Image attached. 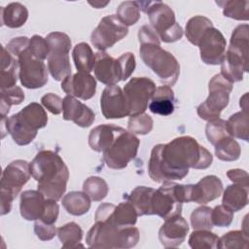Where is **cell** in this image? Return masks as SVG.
<instances>
[{"instance_id":"cell-46","label":"cell","mask_w":249,"mask_h":249,"mask_svg":"<svg viewBox=\"0 0 249 249\" xmlns=\"http://www.w3.org/2000/svg\"><path fill=\"white\" fill-rule=\"evenodd\" d=\"M117 66L121 81H125L131 76L135 69L136 61L134 54L129 52L123 53L117 58Z\"/></svg>"},{"instance_id":"cell-39","label":"cell","mask_w":249,"mask_h":249,"mask_svg":"<svg viewBox=\"0 0 249 249\" xmlns=\"http://www.w3.org/2000/svg\"><path fill=\"white\" fill-rule=\"evenodd\" d=\"M23 100H24V92L18 86L1 89V98H0L1 118L6 117L12 105H18Z\"/></svg>"},{"instance_id":"cell-50","label":"cell","mask_w":249,"mask_h":249,"mask_svg":"<svg viewBox=\"0 0 249 249\" xmlns=\"http://www.w3.org/2000/svg\"><path fill=\"white\" fill-rule=\"evenodd\" d=\"M42 105L53 115H59L63 111V99L54 93H47L41 98Z\"/></svg>"},{"instance_id":"cell-14","label":"cell","mask_w":249,"mask_h":249,"mask_svg":"<svg viewBox=\"0 0 249 249\" xmlns=\"http://www.w3.org/2000/svg\"><path fill=\"white\" fill-rule=\"evenodd\" d=\"M197 46L200 52V58L205 64H221L225 56L227 42L219 29L214 26L207 29Z\"/></svg>"},{"instance_id":"cell-55","label":"cell","mask_w":249,"mask_h":249,"mask_svg":"<svg viewBox=\"0 0 249 249\" xmlns=\"http://www.w3.org/2000/svg\"><path fill=\"white\" fill-rule=\"evenodd\" d=\"M0 202H1V205H0V208H1V215H6L8 214L11 209H12V203H13V200L16 198L12 194L6 192V191H3L1 190V193H0Z\"/></svg>"},{"instance_id":"cell-37","label":"cell","mask_w":249,"mask_h":249,"mask_svg":"<svg viewBox=\"0 0 249 249\" xmlns=\"http://www.w3.org/2000/svg\"><path fill=\"white\" fill-rule=\"evenodd\" d=\"M83 192L88 195L90 200L101 201L109 192V187L106 181L98 176H90L83 184Z\"/></svg>"},{"instance_id":"cell-57","label":"cell","mask_w":249,"mask_h":249,"mask_svg":"<svg viewBox=\"0 0 249 249\" xmlns=\"http://www.w3.org/2000/svg\"><path fill=\"white\" fill-rule=\"evenodd\" d=\"M89 4L93 6L94 8L96 9H99V8H103L105 7L107 4H109V1H106V2H100V1H93V2H90L89 1Z\"/></svg>"},{"instance_id":"cell-26","label":"cell","mask_w":249,"mask_h":249,"mask_svg":"<svg viewBox=\"0 0 249 249\" xmlns=\"http://www.w3.org/2000/svg\"><path fill=\"white\" fill-rule=\"evenodd\" d=\"M1 24L10 28L21 27L28 18L27 8L18 2H12L1 7Z\"/></svg>"},{"instance_id":"cell-18","label":"cell","mask_w":249,"mask_h":249,"mask_svg":"<svg viewBox=\"0 0 249 249\" xmlns=\"http://www.w3.org/2000/svg\"><path fill=\"white\" fill-rule=\"evenodd\" d=\"M61 89L67 95L88 100L95 94L96 81L90 74L77 72L61 82Z\"/></svg>"},{"instance_id":"cell-2","label":"cell","mask_w":249,"mask_h":249,"mask_svg":"<svg viewBox=\"0 0 249 249\" xmlns=\"http://www.w3.org/2000/svg\"><path fill=\"white\" fill-rule=\"evenodd\" d=\"M30 174L38 182L37 190L47 199L59 200L66 191L69 170L60 156L51 150L37 153L29 163Z\"/></svg>"},{"instance_id":"cell-53","label":"cell","mask_w":249,"mask_h":249,"mask_svg":"<svg viewBox=\"0 0 249 249\" xmlns=\"http://www.w3.org/2000/svg\"><path fill=\"white\" fill-rule=\"evenodd\" d=\"M59 213V206L55 200L47 199L46 201V208L44 214L40 220L44 221L48 224H54L57 220Z\"/></svg>"},{"instance_id":"cell-23","label":"cell","mask_w":249,"mask_h":249,"mask_svg":"<svg viewBox=\"0 0 249 249\" xmlns=\"http://www.w3.org/2000/svg\"><path fill=\"white\" fill-rule=\"evenodd\" d=\"M223 192V183L215 175H207L193 185V200L199 204L208 203L218 198Z\"/></svg>"},{"instance_id":"cell-4","label":"cell","mask_w":249,"mask_h":249,"mask_svg":"<svg viewBox=\"0 0 249 249\" xmlns=\"http://www.w3.org/2000/svg\"><path fill=\"white\" fill-rule=\"evenodd\" d=\"M48 115L37 102H32L18 113L6 119V130L20 146L28 145L37 136V131L47 125Z\"/></svg>"},{"instance_id":"cell-13","label":"cell","mask_w":249,"mask_h":249,"mask_svg":"<svg viewBox=\"0 0 249 249\" xmlns=\"http://www.w3.org/2000/svg\"><path fill=\"white\" fill-rule=\"evenodd\" d=\"M172 181L164 182L158 189L155 190L152 198V213L164 220L181 215L182 202L178 199Z\"/></svg>"},{"instance_id":"cell-17","label":"cell","mask_w":249,"mask_h":249,"mask_svg":"<svg viewBox=\"0 0 249 249\" xmlns=\"http://www.w3.org/2000/svg\"><path fill=\"white\" fill-rule=\"evenodd\" d=\"M189 232V225L181 216L176 215L165 220L159 231V239L165 248L180 246Z\"/></svg>"},{"instance_id":"cell-51","label":"cell","mask_w":249,"mask_h":249,"mask_svg":"<svg viewBox=\"0 0 249 249\" xmlns=\"http://www.w3.org/2000/svg\"><path fill=\"white\" fill-rule=\"evenodd\" d=\"M29 45V39L25 36L21 37H17L12 39L8 44H7V51L17 59L18 56L28 48Z\"/></svg>"},{"instance_id":"cell-36","label":"cell","mask_w":249,"mask_h":249,"mask_svg":"<svg viewBox=\"0 0 249 249\" xmlns=\"http://www.w3.org/2000/svg\"><path fill=\"white\" fill-rule=\"evenodd\" d=\"M216 4L223 9V14L227 18H231L236 20L248 19L249 1L243 0H227L216 1Z\"/></svg>"},{"instance_id":"cell-35","label":"cell","mask_w":249,"mask_h":249,"mask_svg":"<svg viewBox=\"0 0 249 249\" xmlns=\"http://www.w3.org/2000/svg\"><path fill=\"white\" fill-rule=\"evenodd\" d=\"M215 155L224 161H233L238 160L241 154V148L238 142L231 135L221 139L215 145Z\"/></svg>"},{"instance_id":"cell-22","label":"cell","mask_w":249,"mask_h":249,"mask_svg":"<svg viewBox=\"0 0 249 249\" xmlns=\"http://www.w3.org/2000/svg\"><path fill=\"white\" fill-rule=\"evenodd\" d=\"M93 71L95 78L104 85H117V83L121 81L118 72L117 59L104 51H99L95 53Z\"/></svg>"},{"instance_id":"cell-12","label":"cell","mask_w":249,"mask_h":249,"mask_svg":"<svg viewBox=\"0 0 249 249\" xmlns=\"http://www.w3.org/2000/svg\"><path fill=\"white\" fill-rule=\"evenodd\" d=\"M18 79L26 89H39L48 83V70L45 63L35 58L28 48L18 56Z\"/></svg>"},{"instance_id":"cell-20","label":"cell","mask_w":249,"mask_h":249,"mask_svg":"<svg viewBox=\"0 0 249 249\" xmlns=\"http://www.w3.org/2000/svg\"><path fill=\"white\" fill-rule=\"evenodd\" d=\"M63 119L74 122L78 126L89 127L93 124L95 114L74 96L66 95L63 98Z\"/></svg>"},{"instance_id":"cell-31","label":"cell","mask_w":249,"mask_h":249,"mask_svg":"<svg viewBox=\"0 0 249 249\" xmlns=\"http://www.w3.org/2000/svg\"><path fill=\"white\" fill-rule=\"evenodd\" d=\"M72 56L78 72L89 74L93 70L95 54L89 44L85 42L77 44L73 49Z\"/></svg>"},{"instance_id":"cell-25","label":"cell","mask_w":249,"mask_h":249,"mask_svg":"<svg viewBox=\"0 0 249 249\" xmlns=\"http://www.w3.org/2000/svg\"><path fill=\"white\" fill-rule=\"evenodd\" d=\"M149 110L156 115L168 116L174 112V92L168 86L156 89L149 103Z\"/></svg>"},{"instance_id":"cell-38","label":"cell","mask_w":249,"mask_h":249,"mask_svg":"<svg viewBox=\"0 0 249 249\" xmlns=\"http://www.w3.org/2000/svg\"><path fill=\"white\" fill-rule=\"evenodd\" d=\"M219 236L211 231H194L189 236V245L193 249H214L217 248Z\"/></svg>"},{"instance_id":"cell-29","label":"cell","mask_w":249,"mask_h":249,"mask_svg":"<svg viewBox=\"0 0 249 249\" xmlns=\"http://www.w3.org/2000/svg\"><path fill=\"white\" fill-rule=\"evenodd\" d=\"M222 202L233 212L241 210L248 203V187L238 184L228 186L224 191Z\"/></svg>"},{"instance_id":"cell-43","label":"cell","mask_w":249,"mask_h":249,"mask_svg":"<svg viewBox=\"0 0 249 249\" xmlns=\"http://www.w3.org/2000/svg\"><path fill=\"white\" fill-rule=\"evenodd\" d=\"M153 119L146 113L130 116L127 122L128 131L133 134L145 135L153 129Z\"/></svg>"},{"instance_id":"cell-52","label":"cell","mask_w":249,"mask_h":249,"mask_svg":"<svg viewBox=\"0 0 249 249\" xmlns=\"http://www.w3.org/2000/svg\"><path fill=\"white\" fill-rule=\"evenodd\" d=\"M138 40L140 45L141 44H159L160 45V40L156 33V31L153 29L151 25H143L138 30Z\"/></svg>"},{"instance_id":"cell-8","label":"cell","mask_w":249,"mask_h":249,"mask_svg":"<svg viewBox=\"0 0 249 249\" xmlns=\"http://www.w3.org/2000/svg\"><path fill=\"white\" fill-rule=\"evenodd\" d=\"M139 144V139L133 133L122 128L111 144L102 152L103 160L109 168L123 169L136 157Z\"/></svg>"},{"instance_id":"cell-15","label":"cell","mask_w":249,"mask_h":249,"mask_svg":"<svg viewBox=\"0 0 249 249\" xmlns=\"http://www.w3.org/2000/svg\"><path fill=\"white\" fill-rule=\"evenodd\" d=\"M29 163L23 160L10 162L3 170L0 187L1 190L12 194L15 197L30 178Z\"/></svg>"},{"instance_id":"cell-56","label":"cell","mask_w":249,"mask_h":249,"mask_svg":"<svg viewBox=\"0 0 249 249\" xmlns=\"http://www.w3.org/2000/svg\"><path fill=\"white\" fill-rule=\"evenodd\" d=\"M247 96L248 94L245 93L241 98H240V102L239 105L242 108V111H248V100H247Z\"/></svg>"},{"instance_id":"cell-21","label":"cell","mask_w":249,"mask_h":249,"mask_svg":"<svg viewBox=\"0 0 249 249\" xmlns=\"http://www.w3.org/2000/svg\"><path fill=\"white\" fill-rule=\"evenodd\" d=\"M47 198L38 190L24 191L20 195L19 211L23 219L36 221L42 218L46 208Z\"/></svg>"},{"instance_id":"cell-48","label":"cell","mask_w":249,"mask_h":249,"mask_svg":"<svg viewBox=\"0 0 249 249\" xmlns=\"http://www.w3.org/2000/svg\"><path fill=\"white\" fill-rule=\"evenodd\" d=\"M211 219L213 226L229 227L233 220V211L224 204L217 205L212 209Z\"/></svg>"},{"instance_id":"cell-10","label":"cell","mask_w":249,"mask_h":249,"mask_svg":"<svg viewBox=\"0 0 249 249\" xmlns=\"http://www.w3.org/2000/svg\"><path fill=\"white\" fill-rule=\"evenodd\" d=\"M154 81L147 77L131 78L124 88L128 116L142 114L148 107L149 101L156 91Z\"/></svg>"},{"instance_id":"cell-9","label":"cell","mask_w":249,"mask_h":249,"mask_svg":"<svg viewBox=\"0 0 249 249\" xmlns=\"http://www.w3.org/2000/svg\"><path fill=\"white\" fill-rule=\"evenodd\" d=\"M208 90V97L196 109L199 118L207 122L218 119L221 112L228 106L232 84L221 74H216L209 81Z\"/></svg>"},{"instance_id":"cell-54","label":"cell","mask_w":249,"mask_h":249,"mask_svg":"<svg viewBox=\"0 0 249 249\" xmlns=\"http://www.w3.org/2000/svg\"><path fill=\"white\" fill-rule=\"evenodd\" d=\"M228 178L233 183L249 188V176L248 173L243 169H230L227 172Z\"/></svg>"},{"instance_id":"cell-3","label":"cell","mask_w":249,"mask_h":249,"mask_svg":"<svg viewBox=\"0 0 249 249\" xmlns=\"http://www.w3.org/2000/svg\"><path fill=\"white\" fill-rule=\"evenodd\" d=\"M140 238L139 230L133 226L119 227L109 219L97 220L88 231L86 242L90 248L128 249Z\"/></svg>"},{"instance_id":"cell-44","label":"cell","mask_w":249,"mask_h":249,"mask_svg":"<svg viewBox=\"0 0 249 249\" xmlns=\"http://www.w3.org/2000/svg\"><path fill=\"white\" fill-rule=\"evenodd\" d=\"M248 31H249V26L248 24H240L236 26L231 36V41H230V48H232L243 54L248 55Z\"/></svg>"},{"instance_id":"cell-1","label":"cell","mask_w":249,"mask_h":249,"mask_svg":"<svg viewBox=\"0 0 249 249\" xmlns=\"http://www.w3.org/2000/svg\"><path fill=\"white\" fill-rule=\"evenodd\" d=\"M211 153L191 136H180L166 144L155 145L148 162L150 178L157 183L182 180L190 168L206 169Z\"/></svg>"},{"instance_id":"cell-30","label":"cell","mask_w":249,"mask_h":249,"mask_svg":"<svg viewBox=\"0 0 249 249\" xmlns=\"http://www.w3.org/2000/svg\"><path fill=\"white\" fill-rule=\"evenodd\" d=\"M62 205L69 214L81 216L89 210L90 198L84 192L73 191L63 196Z\"/></svg>"},{"instance_id":"cell-24","label":"cell","mask_w":249,"mask_h":249,"mask_svg":"<svg viewBox=\"0 0 249 249\" xmlns=\"http://www.w3.org/2000/svg\"><path fill=\"white\" fill-rule=\"evenodd\" d=\"M123 127L113 124H99L92 128L89 135V145L95 152H103L114 140Z\"/></svg>"},{"instance_id":"cell-6","label":"cell","mask_w":249,"mask_h":249,"mask_svg":"<svg viewBox=\"0 0 249 249\" xmlns=\"http://www.w3.org/2000/svg\"><path fill=\"white\" fill-rule=\"evenodd\" d=\"M148 7L143 11L147 13L151 26L158 34L160 40L173 43L183 36V29L175 19L173 10L163 2H148Z\"/></svg>"},{"instance_id":"cell-49","label":"cell","mask_w":249,"mask_h":249,"mask_svg":"<svg viewBox=\"0 0 249 249\" xmlns=\"http://www.w3.org/2000/svg\"><path fill=\"white\" fill-rule=\"evenodd\" d=\"M34 232L39 239L48 241L54 237V235L57 233V229L53 226V224H48L39 219L34 223Z\"/></svg>"},{"instance_id":"cell-32","label":"cell","mask_w":249,"mask_h":249,"mask_svg":"<svg viewBox=\"0 0 249 249\" xmlns=\"http://www.w3.org/2000/svg\"><path fill=\"white\" fill-rule=\"evenodd\" d=\"M212 26L213 23L208 18L204 16H195L191 18L186 24V37L191 44L197 46L203 34Z\"/></svg>"},{"instance_id":"cell-7","label":"cell","mask_w":249,"mask_h":249,"mask_svg":"<svg viewBox=\"0 0 249 249\" xmlns=\"http://www.w3.org/2000/svg\"><path fill=\"white\" fill-rule=\"evenodd\" d=\"M46 40L50 46L48 70L55 81L62 82L71 75L69 60L71 40L67 34L59 31L49 33Z\"/></svg>"},{"instance_id":"cell-19","label":"cell","mask_w":249,"mask_h":249,"mask_svg":"<svg viewBox=\"0 0 249 249\" xmlns=\"http://www.w3.org/2000/svg\"><path fill=\"white\" fill-rule=\"evenodd\" d=\"M248 71V55L229 47L221 62L220 74L230 83L233 84L242 81L243 73Z\"/></svg>"},{"instance_id":"cell-28","label":"cell","mask_w":249,"mask_h":249,"mask_svg":"<svg viewBox=\"0 0 249 249\" xmlns=\"http://www.w3.org/2000/svg\"><path fill=\"white\" fill-rule=\"evenodd\" d=\"M155 189L145 186H138L131 191L127 196V201L132 204L138 216L153 215L152 198Z\"/></svg>"},{"instance_id":"cell-45","label":"cell","mask_w":249,"mask_h":249,"mask_svg":"<svg viewBox=\"0 0 249 249\" xmlns=\"http://www.w3.org/2000/svg\"><path fill=\"white\" fill-rule=\"evenodd\" d=\"M205 134L208 141L214 146L221 139L229 136L227 123L225 120L220 118L209 121L205 126Z\"/></svg>"},{"instance_id":"cell-34","label":"cell","mask_w":249,"mask_h":249,"mask_svg":"<svg viewBox=\"0 0 249 249\" xmlns=\"http://www.w3.org/2000/svg\"><path fill=\"white\" fill-rule=\"evenodd\" d=\"M83 230L75 222H70L57 228V236L64 248L83 246L82 244H79L83 238Z\"/></svg>"},{"instance_id":"cell-27","label":"cell","mask_w":249,"mask_h":249,"mask_svg":"<svg viewBox=\"0 0 249 249\" xmlns=\"http://www.w3.org/2000/svg\"><path fill=\"white\" fill-rule=\"evenodd\" d=\"M2 68L0 73V88L1 89H9L17 86L18 78V62L5 47H2L1 53Z\"/></svg>"},{"instance_id":"cell-41","label":"cell","mask_w":249,"mask_h":249,"mask_svg":"<svg viewBox=\"0 0 249 249\" xmlns=\"http://www.w3.org/2000/svg\"><path fill=\"white\" fill-rule=\"evenodd\" d=\"M249 236L243 231H231L219 237L217 248H243L249 247Z\"/></svg>"},{"instance_id":"cell-11","label":"cell","mask_w":249,"mask_h":249,"mask_svg":"<svg viewBox=\"0 0 249 249\" xmlns=\"http://www.w3.org/2000/svg\"><path fill=\"white\" fill-rule=\"evenodd\" d=\"M127 33V26L119 19L117 15H109L101 18L90 35V41L97 50L105 51L124 38Z\"/></svg>"},{"instance_id":"cell-40","label":"cell","mask_w":249,"mask_h":249,"mask_svg":"<svg viewBox=\"0 0 249 249\" xmlns=\"http://www.w3.org/2000/svg\"><path fill=\"white\" fill-rule=\"evenodd\" d=\"M117 17L125 25L135 24L140 18V6L137 1L122 2L117 9Z\"/></svg>"},{"instance_id":"cell-47","label":"cell","mask_w":249,"mask_h":249,"mask_svg":"<svg viewBox=\"0 0 249 249\" xmlns=\"http://www.w3.org/2000/svg\"><path fill=\"white\" fill-rule=\"evenodd\" d=\"M28 50L35 58L42 61L48 58L50 53V46L47 40L40 35H34L29 39Z\"/></svg>"},{"instance_id":"cell-42","label":"cell","mask_w":249,"mask_h":249,"mask_svg":"<svg viewBox=\"0 0 249 249\" xmlns=\"http://www.w3.org/2000/svg\"><path fill=\"white\" fill-rule=\"evenodd\" d=\"M212 209L208 206L202 205L195 209L190 217L191 225L195 231L205 230L211 231L213 229L212 219H211Z\"/></svg>"},{"instance_id":"cell-33","label":"cell","mask_w":249,"mask_h":249,"mask_svg":"<svg viewBox=\"0 0 249 249\" xmlns=\"http://www.w3.org/2000/svg\"><path fill=\"white\" fill-rule=\"evenodd\" d=\"M226 123L228 132L231 137L248 141V111L234 113Z\"/></svg>"},{"instance_id":"cell-16","label":"cell","mask_w":249,"mask_h":249,"mask_svg":"<svg viewBox=\"0 0 249 249\" xmlns=\"http://www.w3.org/2000/svg\"><path fill=\"white\" fill-rule=\"evenodd\" d=\"M100 108L106 119H122L128 116L127 105L123 89L117 86H107L100 97Z\"/></svg>"},{"instance_id":"cell-5","label":"cell","mask_w":249,"mask_h":249,"mask_svg":"<svg viewBox=\"0 0 249 249\" xmlns=\"http://www.w3.org/2000/svg\"><path fill=\"white\" fill-rule=\"evenodd\" d=\"M139 53L144 64L153 70L162 84L170 87L177 82L180 75L179 62L160 45L141 44Z\"/></svg>"}]
</instances>
